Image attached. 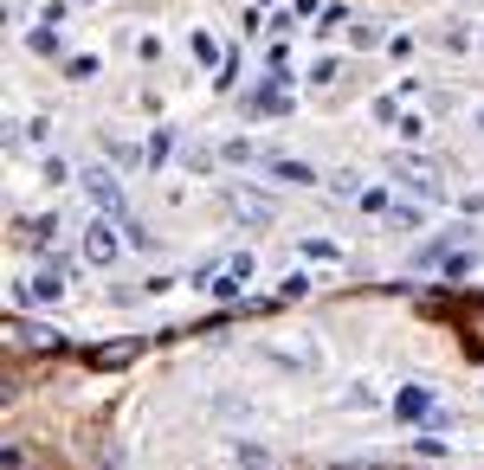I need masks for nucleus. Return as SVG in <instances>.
<instances>
[{
  "instance_id": "1",
  "label": "nucleus",
  "mask_w": 484,
  "mask_h": 470,
  "mask_svg": "<svg viewBox=\"0 0 484 470\" xmlns=\"http://www.w3.org/2000/svg\"><path fill=\"white\" fill-rule=\"evenodd\" d=\"M123 245H129V239L117 232V219H111V213H97L91 226H85V264H97V271H111V264L123 258Z\"/></svg>"
},
{
  "instance_id": "2",
  "label": "nucleus",
  "mask_w": 484,
  "mask_h": 470,
  "mask_svg": "<svg viewBox=\"0 0 484 470\" xmlns=\"http://www.w3.org/2000/svg\"><path fill=\"white\" fill-rule=\"evenodd\" d=\"M388 174H394L400 187H414L420 200H439V168H433V161H420V155H394V161H388Z\"/></svg>"
},
{
  "instance_id": "3",
  "label": "nucleus",
  "mask_w": 484,
  "mask_h": 470,
  "mask_svg": "<svg viewBox=\"0 0 484 470\" xmlns=\"http://www.w3.org/2000/svg\"><path fill=\"white\" fill-rule=\"evenodd\" d=\"M394 412H400L407 425H439V419H446L433 386H400V393H394Z\"/></svg>"
},
{
  "instance_id": "4",
  "label": "nucleus",
  "mask_w": 484,
  "mask_h": 470,
  "mask_svg": "<svg viewBox=\"0 0 484 470\" xmlns=\"http://www.w3.org/2000/svg\"><path fill=\"white\" fill-rule=\"evenodd\" d=\"M7 342L26 348V354H52V348H65L59 328H45V322H26V316H7Z\"/></svg>"
},
{
  "instance_id": "5",
  "label": "nucleus",
  "mask_w": 484,
  "mask_h": 470,
  "mask_svg": "<svg viewBox=\"0 0 484 470\" xmlns=\"http://www.w3.org/2000/svg\"><path fill=\"white\" fill-rule=\"evenodd\" d=\"M78 187H85V200L97 207V213H123V187H117V174L111 168H85V174H78Z\"/></svg>"
},
{
  "instance_id": "6",
  "label": "nucleus",
  "mask_w": 484,
  "mask_h": 470,
  "mask_svg": "<svg viewBox=\"0 0 484 470\" xmlns=\"http://www.w3.org/2000/svg\"><path fill=\"white\" fill-rule=\"evenodd\" d=\"M13 296H20V303H59V296H65V264H45L39 278H20Z\"/></svg>"
},
{
  "instance_id": "7",
  "label": "nucleus",
  "mask_w": 484,
  "mask_h": 470,
  "mask_svg": "<svg viewBox=\"0 0 484 470\" xmlns=\"http://www.w3.org/2000/svg\"><path fill=\"white\" fill-rule=\"evenodd\" d=\"M220 200L233 207V219H246V226H272V200H258V193H246V187H226Z\"/></svg>"
},
{
  "instance_id": "8",
  "label": "nucleus",
  "mask_w": 484,
  "mask_h": 470,
  "mask_svg": "<svg viewBox=\"0 0 484 470\" xmlns=\"http://www.w3.org/2000/svg\"><path fill=\"white\" fill-rule=\"evenodd\" d=\"M258 85H265V91H252V97H246V109H252V117H284V109H291V97L278 91L284 77L272 71V77H258Z\"/></svg>"
},
{
  "instance_id": "9",
  "label": "nucleus",
  "mask_w": 484,
  "mask_h": 470,
  "mask_svg": "<svg viewBox=\"0 0 484 470\" xmlns=\"http://www.w3.org/2000/svg\"><path fill=\"white\" fill-rule=\"evenodd\" d=\"M459 336H465V348H478V354H484V296L459 303Z\"/></svg>"
},
{
  "instance_id": "10",
  "label": "nucleus",
  "mask_w": 484,
  "mask_h": 470,
  "mask_svg": "<svg viewBox=\"0 0 484 470\" xmlns=\"http://www.w3.org/2000/svg\"><path fill=\"white\" fill-rule=\"evenodd\" d=\"M265 174H272V181H291V187H316V168H304V161H284V155L265 161Z\"/></svg>"
},
{
  "instance_id": "11",
  "label": "nucleus",
  "mask_w": 484,
  "mask_h": 470,
  "mask_svg": "<svg viewBox=\"0 0 484 470\" xmlns=\"http://www.w3.org/2000/svg\"><path fill=\"white\" fill-rule=\"evenodd\" d=\"M187 45H194V59H201V65H226V45L213 39V33H194Z\"/></svg>"
},
{
  "instance_id": "12",
  "label": "nucleus",
  "mask_w": 484,
  "mask_h": 470,
  "mask_svg": "<svg viewBox=\"0 0 484 470\" xmlns=\"http://www.w3.org/2000/svg\"><path fill=\"white\" fill-rule=\"evenodd\" d=\"M129 354H136V342H117V348H91V368H123Z\"/></svg>"
},
{
  "instance_id": "13",
  "label": "nucleus",
  "mask_w": 484,
  "mask_h": 470,
  "mask_svg": "<svg viewBox=\"0 0 484 470\" xmlns=\"http://www.w3.org/2000/svg\"><path fill=\"white\" fill-rule=\"evenodd\" d=\"M26 45H33L39 59H52V52H65V39H52V26H33V33H26Z\"/></svg>"
},
{
  "instance_id": "14",
  "label": "nucleus",
  "mask_w": 484,
  "mask_h": 470,
  "mask_svg": "<svg viewBox=\"0 0 484 470\" xmlns=\"http://www.w3.org/2000/svg\"><path fill=\"white\" fill-rule=\"evenodd\" d=\"M472 264H478V258L465 252V245H452V252H446V264H439V271H446V278H465Z\"/></svg>"
},
{
  "instance_id": "15",
  "label": "nucleus",
  "mask_w": 484,
  "mask_h": 470,
  "mask_svg": "<svg viewBox=\"0 0 484 470\" xmlns=\"http://www.w3.org/2000/svg\"><path fill=\"white\" fill-rule=\"evenodd\" d=\"M168 155H175V129H155V142H149V161L161 168V161H168Z\"/></svg>"
},
{
  "instance_id": "16",
  "label": "nucleus",
  "mask_w": 484,
  "mask_h": 470,
  "mask_svg": "<svg viewBox=\"0 0 484 470\" xmlns=\"http://www.w3.org/2000/svg\"><path fill=\"white\" fill-rule=\"evenodd\" d=\"M356 207H362V213H388V187H362Z\"/></svg>"
},
{
  "instance_id": "17",
  "label": "nucleus",
  "mask_w": 484,
  "mask_h": 470,
  "mask_svg": "<svg viewBox=\"0 0 484 470\" xmlns=\"http://www.w3.org/2000/svg\"><path fill=\"white\" fill-rule=\"evenodd\" d=\"M220 155H226V161H252V155H258V149H252V142H246V135H233V142H220Z\"/></svg>"
},
{
  "instance_id": "18",
  "label": "nucleus",
  "mask_w": 484,
  "mask_h": 470,
  "mask_svg": "<svg viewBox=\"0 0 484 470\" xmlns=\"http://www.w3.org/2000/svg\"><path fill=\"white\" fill-rule=\"evenodd\" d=\"M414 451H420V458H446V438H433V432H420V438H414Z\"/></svg>"
},
{
  "instance_id": "19",
  "label": "nucleus",
  "mask_w": 484,
  "mask_h": 470,
  "mask_svg": "<svg viewBox=\"0 0 484 470\" xmlns=\"http://www.w3.org/2000/svg\"><path fill=\"white\" fill-rule=\"evenodd\" d=\"M304 258H342V252H336L330 239H304Z\"/></svg>"
},
{
  "instance_id": "20",
  "label": "nucleus",
  "mask_w": 484,
  "mask_h": 470,
  "mask_svg": "<svg viewBox=\"0 0 484 470\" xmlns=\"http://www.w3.org/2000/svg\"><path fill=\"white\" fill-rule=\"evenodd\" d=\"M336 77V59H310V85H330Z\"/></svg>"
},
{
  "instance_id": "21",
  "label": "nucleus",
  "mask_w": 484,
  "mask_h": 470,
  "mask_svg": "<svg viewBox=\"0 0 484 470\" xmlns=\"http://www.w3.org/2000/svg\"><path fill=\"white\" fill-rule=\"evenodd\" d=\"M111 161H117V168H136V161H143V155H136V149H129V142H111Z\"/></svg>"
},
{
  "instance_id": "22",
  "label": "nucleus",
  "mask_w": 484,
  "mask_h": 470,
  "mask_svg": "<svg viewBox=\"0 0 484 470\" xmlns=\"http://www.w3.org/2000/svg\"><path fill=\"white\" fill-rule=\"evenodd\" d=\"M472 123H478V129H484V103H478V109H472Z\"/></svg>"
}]
</instances>
